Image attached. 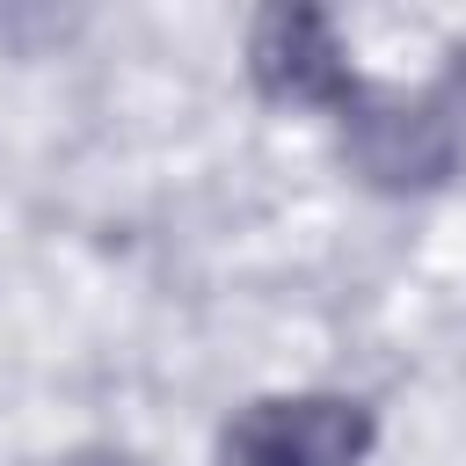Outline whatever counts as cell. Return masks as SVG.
I'll return each instance as SVG.
<instances>
[{
	"label": "cell",
	"mask_w": 466,
	"mask_h": 466,
	"mask_svg": "<svg viewBox=\"0 0 466 466\" xmlns=\"http://www.w3.org/2000/svg\"><path fill=\"white\" fill-rule=\"evenodd\" d=\"M226 466H357L371 451V408L350 393H269L226 422Z\"/></svg>",
	"instance_id": "1"
},
{
	"label": "cell",
	"mask_w": 466,
	"mask_h": 466,
	"mask_svg": "<svg viewBox=\"0 0 466 466\" xmlns=\"http://www.w3.org/2000/svg\"><path fill=\"white\" fill-rule=\"evenodd\" d=\"M350 153L371 182L415 189L437 182L459 153V80H437L422 95H386V102H350Z\"/></svg>",
	"instance_id": "2"
},
{
	"label": "cell",
	"mask_w": 466,
	"mask_h": 466,
	"mask_svg": "<svg viewBox=\"0 0 466 466\" xmlns=\"http://www.w3.org/2000/svg\"><path fill=\"white\" fill-rule=\"evenodd\" d=\"M248 66H255L262 95H277V102H313V109H350L357 102V73H350L328 15H313V7H269L255 22Z\"/></svg>",
	"instance_id": "3"
},
{
	"label": "cell",
	"mask_w": 466,
	"mask_h": 466,
	"mask_svg": "<svg viewBox=\"0 0 466 466\" xmlns=\"http://www.w3.org/2000/svg\"><path fill=\"white\" fill-rule=\"evenodd\" d=\"M51 466H138V459H124V451H73V459H51Z\"/></svg>",
	"instance_id": "4"
}]
</instances>
